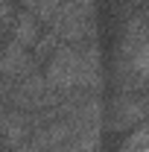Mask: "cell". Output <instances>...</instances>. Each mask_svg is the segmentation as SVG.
Masks as SVG:
<instances>
[{
	"instance_id": "8",
	"label": "cell",
	"mask_w": 149,
	"mask_h": 152,
	"mask_svg": "<svg viewBox=\"0 0 149 152\" xmlns=\"http://www.w3.org/2000/svg\"><path fill=\"white\" fill-rule=\"evenodd\" d=\"M18 3L23 6V9H29L44 26H50L53 18L58 15V9L64 6V0H18Z\"/></svg>"
},
{
	"instance_id": "9",
	"label": "cell",
	"mask_w": 149,
	"mask_h": 152,
	"mask_svg": "<svg viewBox=\"0 0 149 152\" xmlns=\"http://www.w3.org/2000/svg\"><path fill=\"white\" fill-rule=\"evenodd\" d=\"M61 44H64V41H61V38H58L56 32H53V29H47V32L41 35V41H38L35 47H32V58H35L38 64L44 67V64H47V61L53 58V53H56Z\"/></svg>"
},
{
	"instance_id": "7",
	"label": "cell",
	"mask_w": 149,
	"mask_h": 152,
	"mask_svg": "<svg viewBox=\"0 0 149 152\" xmlns=\"http://www.w3.org/2000/svg\"><path fill=\"white\" fill-rule=\"evenodd\" d=\"M41 35H44V23L29 12V9H23L20 6V12H18V20H15V26H12V32L6 38H15L18 44H23L26 50H32L38 41H41Z\"/></svg>"
},
{
	"instance_id": "5",
	"label": "cell",
	"mask_w": 149,
	"mask_h": 152,
	"mask_svg": "<svg viewBox=\"0 0 149 152\" xmlns=\"http://www.w3.org/2000/svg\"><path fill=\"white\" fill-rule=\"evenodd\" d=\"M0 123H3L6 152H15L20 143H26V140L32 137V117H29V111H20V108H6V105H3Z\"/></svg>"
},
{
	"instance_id": "2",
	"label": "cell",
	"mask_w": 149,
	"mask_h": 152,
	"mask_svg": "<svg viewBox=\"0 0 149 152\" xmlns=\"http://www.w3.org/2000/svg\"><path fill=\"white\" fill-rule=\"evenodd\" d=\"M149 123V94H114L108 108L111 132H134Z\"/></svg>"
},
{
	"instance_id": "11",
	"label": "cell",
	"mask_w": 149,
	"mask_h": 152,
	"mask_svg": "<svg viewBox=\"0 0 149 152\" xmlns=\"http://www.w3.org/2000/svg\"><path fill=\"white\" fill-rule=\"evenodd\" d=\"M18 12H20V6L15 0H0V23H3V32L6 35L12 32V26L18 20Z\"/></svg>"
},
{
	"instance_id": "13",
	"label": "cell",
	"mask_w": 149,
	"mask_h": 152,
	"mask_svg": "<svg viewBox=\"0 0 149 152\" xmlns=\"http://www.w3.org/2000/svg\"><path fill=\"white\" fill-rule=\"evenodd\" d=\"M15 152H44V149H41V146H38L35 140L29 137V140H26V143H20V146H18V149H15Z\"/></svg>"
},
{
	"instance_id": "1",
	"label": "cell",
	"mask_w": 149,
	"mask_h": 152,
	"mask_svg": "<svg viewBox=\"0 0 149 152\" xmlns=\"http://www.w3.org/2000/svg\"><path fill=\"white\" fill-rule=\"evenodd\" d=\"M47 29H53L64 44H88V41H96V18L88 15L76 0H64V6L58 9V15L53 18V23Z\"/></svg>"
},
{
	"instance_id": "6",
	"label": "cell",
	"mask_w": 149,
	"mask_h": 152,
	"mask_svg": "<svg viewBox=\"0 0 149 152\" xmlns=\"http://www.w3.org/2000/svg\"><path fill=\"white\" fill-rule=\"evenodd\" d=\"M114 94H149V79L137 67L134 61L126 58H114Z\"/></svg>"
},
{
	"instance_id": "10",
	"label": "cell",
	"mask_w": 149,
	"mask_h": 152,
	"mask_svg": "<svg viewBox=\"0 0 149 152\" xmlns=\"http://www.w3.org/2000/svg\"><path fill=\"white\" fill-rule=\"evenodd\" d=\"M120 152H149V123H143L140 129L129 132V137L123 140Z\"/></svg>"
},
{
	"instance_id": "12",
	"label": "cell",
	"mask_w": 149,
	"mask_h": 152,
	"mask_svg": "<svg viewBox=\"0 0 149 152\" xmlns=\"http://www.w3.org/2000/svg\"><path fill=\"white\" fill-rule=\"evenodd\" d=\"M131 61H134V67H137V70H140V73L149 79V44H143V47L137 50V56L131 58Z\"/></svg>"
},
{
	"instance_id": "3",
	"label": "cell",
	"mask_w": 149,
	"mask_h": 152,
	"mask_svg": "<svg viewBox=\"0 0 149 152\" xmlns=\"http://www.w3.org/2000/svg\"><path fill=\"white\" fill-rule=\"evenodd\" d=\"M143 44H149V6L134 9L129 15L126 26H123V38H120V44L114 47V58L131 61Z\"/></svg>"
},
{
	"instance_id": "4",
	"label": "cell",
	"mask_w": 149,
	"mask_h": 152,
	"mask_svg": "<svg viewBox=\"0 0 149 152\" xmlns=\"http://www.w3.org/2000/svg\"><path fill=\"white\" fill-rule=\"evenodd\" d=\"M41 70L32 50H26L23 44H18L15 38H6V47H3V58H0V79H9V82H20L29 73Z\"/></svg>"
}]
</instances>
